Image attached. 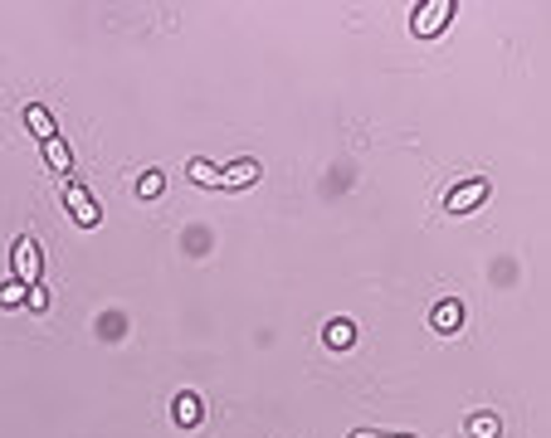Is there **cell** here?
<instances>
[{"label":"cell","mask_w":551,"mask_h":438,"mask_svg":"<svg viewBox=\"0 0 551 438\" xmlns=\"http://www.w3.org/2000/svg\"><path fill=\"white\" fill-rule=\"evenodd\" d=\"M454 0H420L415 5V15H410V30H415L420 39H434V35H444V25L454 20Z\"/></svg>","instance_id":"obj_1"},{"label":"cell","mask_w":551,"mask_h":438,"mask_svg":"<svg viewBox=\"0 0 551 438\" xmlns=\"http://www.w3.org/2000/svg\"><path fill=\"white\" fill-rule=\"evenodd\" d=\"M39 268H45V253H39V244L30 234L16 239V249H10V273H16L20 288H35L39 282Z\"/></svg>","instance_id":"obj_2"},{"label":"cell","mask_w":551,"mask_h":438,"mask_svg":"<svg viewBox=\"0 0 551 438\" xmlns=\"http://www.w3.org/2000/svg\"><path fill=\"white\" fill-rule=\"evenodd\" d=\"M64 205H68V219L78 224V229H93L98 219H103V209L88 195V186H78V180H64Z\"/></svg>","instance_id":"obj_3"},{"label":"cell","mask_w":551,"mask_h":438,"mask_svg":"<svg viewBox=\"0 0 551 438\" xmlns=\"http://www.w3.org/2000/svg\"><path fill=\"white\" fill-rule=\"evenodd\" d=\"M483 200H488V180H483V176H469L463 186H454V190H449L444 209H449V215H469V209H478Z\"/></svg>","instance_id":"obj_4"},{"label":"cell","mask_w":551,"mask_h":438,"mask_svg":"<svg viewBox=\"0 0 551 438\" xmlns=\"http://www.w3.org/2000/svg\"><path fill=\"white\" fill-rule=\"evenodd\" d=\"M39 147H45V161H49L54 176H59V180H74V151H68L64 137H49V141H39Z\"/></svg>","instance_id":"obj_5"},{"label":"cell","mask_w":551,"mask_h":438,"mask_svg":"<svg viewBox=\"0 0 551 438\" xmlns=\"http://www.w3.org/2000/svg\"><path fill=\"white\" fill-rule=\"evenodd\" d=\"M224 190H244V186H254L259 180V161L254 157H244V161H234V166H224Z\"/></svg>","instance_id":"obj_6"},{"label":"cell","mask_w":551,"mask_h":438,"mask_svg":"<svg viewBox=\"0 0 551 438\" xmlns=\"http://www.w3.org/2000/svg\"><path fill=\"white\" fill-rule=\"evenodd\" d=\"M205 419V400L195 390H186V394H176V423L181 429H195V423Z\"/></svg>","instance_id":"obj_7"},{"label":"cell","mask_w":551,"mask_h":438,"mask_svg":"<svg viewBox=\"0 0 551 438\" xmlns=\"http://www.w3.org/2000/svg\"><path fill=\"white\" fill-rule=\"evenodd\" d=\"M322 341H327L332 351H347V346H357V321H347V317L327 321V331H322Z\"/></svg>","instance_id":"obj_8"},{"label":"cell","mask_w":551,"mask_h":438,"mask_svg":"<svg viewBox=\"0 0 551 438\" xmlns=\"http://www.w3.org/2000/svg\"><path fill=\"white\" fill-rule=\"evenodd\" d=\"M186 176H191V186H205V190H224V176H220V166H210V161H201V157H195V161L186 166Z\"/></svg>","instance_id":"obj_9"},{"label":"cell","mask_w":551,"mask_h":438,"mask_svg":"<svg viewBox=\"0 0 551 438\" xmlns=\"http://www.w3.org/2000/svg\"><path fill=\"white\" fill-rule=\"evenodd\" d=\"M25 127H30L39 141L59 137V132H54V117H49V107H45V103H30V107H25Z\"/></svg>","instance_id":"obj_10"},{"label":"cell","mask_w":551,"mask_h":438,"mask_svg":"<svg viewBox=\"0 0 551 438\" xmlns=\"http://www.w3.org/2000/svg\"><path fill=\"white\" fill-rule=\"evenodd\" d=\"M434 331H459V321H463V302H454V298H449V302H440V307H434Z\"/></svg>","instance_id":"obj_11"},{"label":"cell","mask_w":551,"mask_h":438,"mask_svg":"<svg viewBox=\"0 0 551 438\" xmlns=\"http://www.w3.org/2000/svg\"><path fill=\"white\" fill-rule=\"evenodd\" d=\"M161 190H166V176L161 171H147L142 180H137V195H142V200H157Z\"/></svg>","instance_id":"obj_12"},{"label":"cell","mask_w":551,"mask_h":438,"mask_svg":"<svg viewBox=\"0 0 551 438\" xmlns=\"http://www.w3.org/2000/svg\"><path fill=\"white\" fill-rule=\"evenodd\" d=\"M25 292H30V288H20L16 278H10V282H0V307H20V302H25Z\"/></svg>","instance_id":"obj_13"},{"label":"cell","mask_w":551,"mask_h":438,"mask_svg":"<svg viewBox=\"0 0 551 438\" xmlns=\"http://www.w3.org/2000/svg\"><path fill=\"white\" fill-rule=\"evenodd\" d=\"M469 433L473 438H498V419H493V414H478V419H469Z\"/></svg>","instance_id":"obj_14"},{"label":"cell","mask_w":551,"mask_h":438,"mask_svg":"<svg viewBox=\"0 0 551 438\" xmlns=\"http://www.w3.org/2000/svg\"><path fill=\"white\" fill-rule=\"evenodd\" d=\"M25 307H30V312H49V292H45V282H35V288L25 292Z\"/></svg>","instance_id":"obj_15"},{"label":"cell","mask_w":551,"mask_h":438,"mask_svg":"<svg viewBox=\"0 0 551 438\" xmlns=\"http://www.w3.org/2000/svg\"><path fill=\"white\" fill-rule=\"evenodd\" d=\"M347 438H415V433H376V429H351Z\"/></svg>","instance_id":"obj_16"}]
</instances>
